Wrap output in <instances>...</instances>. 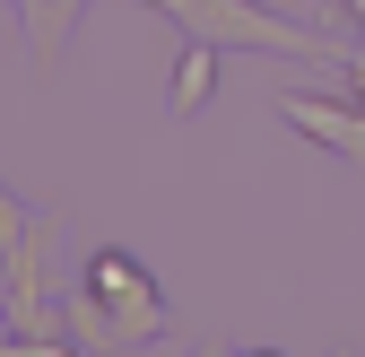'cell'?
<instances>
[{"label":"cell","mask_w":365,"mask_h":357,"mask_svg":"<svg viewBox=\"0 0 365 357\" xmlns=\"http://www.w3.org/2000/svg\"><path fill=\"white\" fill-rule=\"evenodd\" d=\"M96 296H122V305H130L140 323H148V305H157L148 271H140V261H122V253H105V261H96Z\"/></svg>","instance_id":"obj_1"},{"label":"cell","mask_w":365,"mask_h":357,"mask_svg":"<svg viewBox=\"0 0 365 357\" xmlns=\"http://www.w3.org/2000/svg\"><path fill=\"white\" fill-rule=\"evenodd\" d=\"M200 96H209V53L182 61V105H200Z\"/></svg>","instance_id":"obj_2"}]
</instances>
